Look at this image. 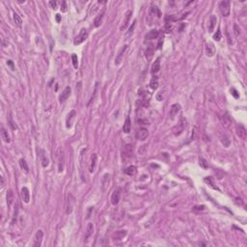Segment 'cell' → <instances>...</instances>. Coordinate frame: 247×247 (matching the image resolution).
<instances>
[{
    "mask_svg": "<svg viewBox=\"0 0 247 247\" xmlns=\"http://www.w3.org/2000/svg\"><path fill=\"white\" fill-rule=\"evenodd\" d=\"M185 129H186V120H185L184 117H180L179 123L172 129V131H173L174 135L179 136V135H180L184 131Z\"/></svg>",
    "mask_w": 247,
    "mask_h": 247,
    "instance_id": "cell-1",
    "label": "cell"
},
{
    "mask_svg": "<svg viewBox=\"0 0 247 247\" xmlns=\"http://www.w3.org/2000/svg\"><path fill=\"white\" fill-rule=\"evenodd\" d=\"M132 155H133V148L131 144L125 145V147L122 150V159L125 163H127L129 159H131Z\"/></svg>",
    "mask_w": 247,
    "mask_h": 247,
    "instance_id": "cell-2",
    "label": "cell"
},
{
    "mask_svg": "<svg viewBox=\"0 0 247 247\" xmlns=\"http://www.w3.org/2000/svg\"><path fill=\"white\" fill-rule=\"evenodd\" d=\"M88 36H89V33H88V31H87V29L82 28L80 32H79V34L75 37V39H74L73 44H75V46L81 44L82 42L86 41V39L88 38Z\"/></svg>",
    "mask_w": 247,
    "mask_h": 247,
    "instance_id": "cell-3",
    "label": "cell"
},
{
    "mask_svg": "<svg viewBox=\"0 0 247 247\" xmlns=\"http://www.w3.org/2000/svg\"><path fill=\"white\" fill-rule=\"evenodd\" d=\"M74 205H75V198L71 193H69L67 197V202H66V213L71 214L73 211Z\"/></svg>",
    "mask_w": 247,
    "mask_h": 247,
    "instance_id": "cell-4",
    "label": "cell"
},
{
    "mask_svg": "<svg viewBox=\"0 0 247 247\" xmlns=\"http://www.w3.org/2000/svg\"><path fill=\"white\" fill-rule=\"evenodd\" d=\"M57 166H58V172L64 171V167H65V158H64V153L62 149H58L57 151Z\"/></svg>",
    "mask_w": 247,
    "mask_h": 247,
    "instance_id": "cell-5",
    "label": "cell"
},
{
    "mask_svg": "<svg viewBox=\"0 0 247 247\" xmlns=\"http://www.w3.org/2000/svg\"><path fill=\"white\" fill-rule=\"evenodd\" d=\"M219 11L223 17L230 15V1H221L219 3Z\"/></svg>",
    "mask_w": 247,
    "mask_h": 247,
    "instance_id": "cell-6",
    "label": "cell"
},
{
    "mask_svg": "<svg viewBox=\"0 0 247 247\" xmlns=\"http://www.w3.org/2000/svg\"><path fill=\"white\" fill-rule=\"evenodd\" d=\"M149 136V131L147 129H144V127H140L139 129H137L136 133H135V137H136L137 140H140V141H144L146 140Z\"/></svg>",
    "mask_w": 247,
    "mask_h": 247,
    "instance_id": "cell-7",
    "label": "cell"
},
{
    "mask_svg": "<svg viewBox=\"0 0 247 247\" xmlns=\"http://www.w3.org/2000/svg\"><path fill=\"white\" fill-rule=\"evenodd\" d=\"M121 193H122V191L120 188H116V189L113 191L112 195H111V199H110L111 204H112L113 206H116L119 204V202L121 200Z\"/></svg>",
    "mask_w": 247,
    "mask_h": 247,
    "instance_id": "cell-8",
    "label": "cell"
},
{
    "mask_svg": "<svg viewBox=\"0 0 247 247\" xmlns=\"http://www.w3.org/2000/svg\"><path fill=\"white\" fill-rule=\"evenodd\" d=\"M42 238H44V232L42 230H38L35 235V238H34V242H33V246L34 247H40L42 245Z\"/></svg>",
    "mask_w": 247,
    "mask_h": 247,
    "instance_id": "cell-9",
    "label": "cell"
},
{
    "mask_svg": "<svg viewBox=\"0 0 247 247\" xmlns=\"http://www.w3.org/2000/svg\"><path fill=\"white\" fill-rule=\"evenodd\" d=\"M39 155H40V159H41V162H42V167H47L49 164V160L47 158V155H46V152L42 149H40L39 151Z\"/></svg>",
    "mask_w": 247,
    "mask_h": 247,
    "instance_id": "cell-10",
    "label": "cell"
},
{
    "mask_svg": "<svg viewBox=\"0 0 247 247\" xmlns=\"http://www.w3.org/2000/svg\"><path fill=\"white\" fill-rule=\"evenodd\" d=\"M236 131H237V134L238 136L240 138V139H246V136H247V131H246V129L243 125H238L237 127H236Z\"/></svg>",
    "mask_w": 247,
    "mask_h": 247,
    "instance_id": "cell-11",
    "label": "cell"
},
{
    "mask_svg": "<svg viewBox=\"0 0 247 247\" xmlns=\"http://www.w3.org/2000/svg\"><path fill=\"white\" fill-rule=\"evenodd\" d=\"M180 105L179 103H175V104L172 105L169 111L170 119H171V120H174V119L176 118V116L178 115V113L180 112Z\"/></svg>",
    "mask_w": 247,
    "mask_h": 247,
    "instance_id": "cell-12",
    "label": "cell"
},
{
    "mask_svg": "<svg viewBox=\"0 0 247 247\" xmlns=\"http://www.w3.org/2000/svg\"><path fill=\"white\" fill-rule=\"evenodd\" d=\"M221 122H222L223 127H226V129H229V127L232 126V120H231L230 116L228 115V113H224L221 116Z\"/></svg>",
    "mask_w": 247,
    "mask_h": 247,
    "instance_id": "cell-13",
    "label": "cell"
},
{
    "mask_svg": "<svg viewBox=\"0 0 247 247\" xmlns=\"http://www.w3.org/2000/svg\"><path fill=\"white\" fill-rule=\"evenodd\" d=\"M76 115V111L75 110H71L70 113L67 115V119H66V126H67L68 129H70L71 127V124H73V121L74 120Z\"/></svg>",
    "mask_w": 247,
    "mask_h": 247,
    "instance_id": "cell-14",
    "label": "cell"
},
{
    "mask_svg": "<svg viewBox=\"0 0 247 247\" xmlns=\"http://www.w3.org/2000/svg\"><path fill=\"white\" fill-rule=\"evenodd\" d=\"M97 161H98V155L97 153H93L91 155V160H90V166H89V171L90 173H94L96 166H97Z\"/></svg>",
    "mask_w": 247,
    "mask_h": 247,
    "instance_id": "cell-15",
    "label": "cell"
},
{
    "mask_svg": "<svg viewBox=\"0 0 247 247\" xmlns=\"http://www.w3.org/2000/svg\"><path fill=\"white\" fill-rule=\"evenodd\" d=\"M206 53L209 57H212L215 53V46L212 42H207L206 44Z\"/></svg>",
    "mask_w": 247,
    "mask_h": 247,
    "instance_id": "cell-16",
    "label": "cell"
},
{
    "mask_svg": "<svg viewBox=\"0 0 247 247\" xmlns=\"http://www.w3.org/2000/svg\"><path fill=\"white\" fill-rule=\"evenodd\" d=\"M21 198L26 204L30 202V192H29V189L27 187H22V189H21Z\"/></svg>",
    "mask_w": 247,
    "mask_h": 247,
    "instance_id": "cell-17",
    "label": "cell"
},
{
    "mask_svg": "<svg viewBox=\"0 0 247 247\" xmlns=\"http://www.w3.org/2000/svg\"><path fill=\"white\" fill-rule=\"evenodd\" d=\"M70 95H71V87L67 86L65 89H64V91L62 92V94L60 95V97H59V102H64L66 100L68 99L69 97H70Z\"/></svg>",
    "mask_w": 247,
    "mask_h": 247,
    "instance_id": "cell-18",
    "label": "cell"
},
{
    "mask_svg": "<svg viewBox=\"0 0 247 247\" xmlns=\"http://www.w3.org/2000/svg\"><path fill=\"white\" fill-rule=\"evenodd\" d=\"M104 13H105V9H103L102 12L99 13V15L96 17L95 20H94V26L95 27H100V24L102 22V18H103V15H104Z\"/></svg>",
    "mask_w": 247,
    "mask_h": 247,
    "instance_id": "cell-19",
    "label": "cell"
},
{
    "mask_svg": "<svg viewBox=\"0 0 247 247\" xmlns=\"http://www.w3.org/2000/svg\"><path fill=\"white\" fill-rule=\"evenodd\" d=\"M127 49V46H124L120 49V51L118 52V55L116 56V59H115L116 65H119V64L122 62V59H123V56H124V54H125V52H126Z\"/></svg>",
    "mask_w": 247,
    "mask_h": 247,
    "instance_id": "cell-20",
    "label": "cell"
},
{
    "mask_svg": "<svg viewBox=\"0 0 247 247\" xmlns=\"http://www.w3.org/2000/svg\"><path fill=\"white\" fill-rule=\"evenodd\" d=\"M159 35V32L155 29H153V30L149 31V33L146 34L145 38L146 40H153V39H156Z\"/></svg>",
    "mask_w": 247,
    "mask_h": 247,
    "instance_id": "cell-21",
    "label": "cell"
},
{
    "mask_svg": "<svg viewBox=\"0 0 247 247\" xmlns=\"http://www.w3.org/2000/svg\"><path fill=\"white\" fill-rule=\"evenodd\" d=\"M131 121L129 119V117H127L126 119V122L124 124V127H123V131L125 133H129L131 132Z\"/></svg>",
    "mask_w": 247,
    "mask_h": 247,
    "instance_id": "cell-22",
    "label": "cell"
},
{
    "mask_svg": "<svg viewBox=\"0 0 247 247\" xmlns=\"http://www.w3.org/2000/svg\"><path fill=\"white\" fill-rule=\"evenodd\" d=\"M151 70H152V73H157L159 71V70H160V59H159V58H157V59L153 63Z\"/></svg>",
    "mask_w": 247,
    "mask_h": 247,
    "instance_id": "cell-23",
    "label": "cell"
},
{
    "mask_svg": "<svg viewBox=\"0 0 247 247\" xmlns=\"http://www.w3.org/2000/svg\"><path fill=\"white\" fill-rule=\"evenodd\" d=\"M131 14H132L131 11H127V12L126 17H125L124 22H123V25L121 26L122 30H124V29H126V28L127 27V25H129V20H131Z\"/></svg>",
    "mask_w": 247,
    "mask_h": 247,
    "instance_id": "cell-24",
    "label": "cell"
},
{
    "mask_svg": "<svg viewBox=\"0 0 247 247\" xmlns=\"http://www.w3.org/2000/svg\"><path fill=\"white\" fill-rule=\"evenodd\" d=\"M136 172H137V168H136V166H134V165H131L125 169V174L129 175V176H134V175L136 174Z\"/></svg>",
    "mask_w": 247,
    "mask_h": 247,
    "instance_id": "cell-25",
    "label": "cell"
},
{
    "mask_svg": "<svg viewBox=\"0 0 247 247\" xmlns=\"http://www.w3.org/2000/svg\"><path fill=\"white\" fill-rule=\"evenodd\" d=\"M127 236V231H118L114 234L113 236V240H123V238Z\"/></svg>",
    "mask_w": 247,
    "mask_h": 247,
    "instance_id": "cell-26",
    "label": "cell"
},
{
    "mask_svg": "<svg viewBox=\"0 0 247 247\" xmlns=\"http://www.w3.org/2000/svg\"><path fill=\"white\" fill-rule=\"evenodd\" d=\"M14 199H15L14 193H13L12 190L9 189V190H8V192H7V204H8V207H9V208L12 206L13 202H14Z\"/></svg>",
    "mask_w": 247,
    "mask_h": 247,
    "instance_id": "cell-27",
    "label": "cell"
},
{
    "mask_svg": "<svg viewBox=\"0 0 247 247\" xmlns=\"http://www.w3.org/2000/svg\"><path fill=\"white\" fill-rule=\"evenodd\" d=\"M216 21H217V18L215 15H211V20H209V32H212L214 30V27H215V25H216Z\"/></svg>",
    "mask_w": 247,
    "mask_h": 247,
    "instance_id": "cell-28",
    "label": "cell"
},
{
    "mask_svg": "<svg viewBox=\"0 0 247 247\" xmlns=\"http://www.w3.org/2000/svg\"><path fill=\"white\" fill-rule=\"evenodd\" d=\"M150 15H153V17L156 15V17L159 18V17H161V12H160V10H159L156 6H153V7H152V10H151Z\"/></svg>",
    "mask_w": 247,
    "mask_h": 247,
    "instance_id": "cell-29",
    "label": "cell"
},
{
    "mask_svg": "<svg viewBox=\"0 0 247 247\" xmlns=\"http://www.w3.org/2000/svg\"><path fill=\"white\" fill-rule=\"evenodd\" d=\"M145 55H146V58L148 60H151L153 55V46H149L146 49V52H145Z\"/></svg>",
    "mask_w": 247,
    "mask_h": 247,
    "instance_id": "cell-30",
    "label": "cell"
},
{
    "mask_svg": "<svg viewBox=\"0 0 247 247\" xmlns=\"http://www.w3.org/2000/svg\"><path fill=\"white\" fill-rule=\"evenodd\" d=\"M1 137H2V139H3V141L4 142H6V143H10V136H9V134H8V132L6 131V129H4V127H2L1 129Z\"/></svg>",
    "mask_w": 247,
    "mask_h": 247,
    "instance_id": "cell-31",
    "label": "cell"
},
{
    "mask_svg": "<svg viewBox=\"0 0 247 247\" xmlns=\"http://www.w3.org/2000/svg\"><path fill=\"white\" fill-rule=\"evenodd\" d=\"M13 18H14V21H15V25L18 26V27H21V24H22V20H21V17L18 15V14H17V13H14V14H13Z\"/></svg>",
    "mask_w": 247,
    "mask_h": 247,
    "instance_id": "cell-32",
    "label": "cell"
},
{
    "mask_svg": "<svg viewBox=\"0 0 247 247\" xmlns=\"http://www.w3.org/2000/svg\"><path fill=\"white\" fill-rule=\"evenodd\" d=\"M93 232H94V225H93V223H89L88 226H87V232H86V237H85V238H90L91 236L93 235Z\"/></svg>",
    "mask_w": 247,
    "mask_h": 247,
    "instance_id": "cell-33",
    "label": "cell"
},
{
    "mask_svg": "<svg viewBox=\"0 0 247 247\" xmlns=\"http://www.w3.org/2000/svg\"><path fill=\"white\" fill-rule=\"evenodd\" d=\"M150 87H151V89H153V90H155L158 87V78L156 77V76H153L152 78V80L150 82Z\"/></svg>",
    "mask_w": 247,
    "mask_h": 247,
    "instance_id": "cell-34",
    "label": "cell"
},
{
    "mask_svg": "<svg viewBox=\"0 0 247 247\" xmlns=\"http://www.w3.org/2000/svg\"><path fill=\"white\" fill-rule=\"evenodd\" d=\"M204 180H205V182H207V184H208L209 185V186L213 188V189L219 190V188L217 187V186H215V184H214L213 180H212V179H211V177H207V178H205V179H204Z\"/></svg>",
    "mask_w": 247,
    "mask_h": 247,
    "instance_id": "cell-35",
    "label": "cell"
},
{
    "mask_svg": "<svg viewBox=\"0 0 247 247\" xmlns=\"http://www.w3.org/2000/svg\"><path fill=\"white\" fill-rule=\"evenodd\" d=\"M20 166L21 169L24 170L26 173H28L29 172V167L27 165V162L25 161V159H23V158L20 159Z\"/></svg>",
    "mask_w": 247,
    "mask_h": 247,
    "instance_id": "cell-36",
    "label": "cell"
},
{
    "mask_svg": "<svg viewBox=\"0 0 247 247\" xmlns=\"http://www.w3.org/2000/svg\"><path fill=\"white\" fill-rule=\"evenodd\" d=\"M221 142L224 145V147H229L230 146V140L226 135H222L221 136Z\"/></svg>",
    "mask_w": 247,
    "mask_h": 247,
    "instance_id": "cell-37",
    "label": "cell"
},
{
    "mask_svg": "<svg viewBox=\"0 0 247 247\" xmlns=\"http://www.w3.org/2000/svg\"><path fill=\"white\" fill-rule=\"evenodd\" d=\"M8 124H9V126L11 127V129H17V124L15 123V121L13 120V118L11 116H9V119H8Z\"/></svg>",
    "mask_w": 247,
    "mask_h": 247,
    "instance_id": "cell-38",
    "label": "cell"
},
{
    "mask_svg": "<svg viewBox=\"0 0 247 247\" xmlns=\"http://www.w3.org/2000/svg\"><path fill=\"white\" fill-rule=\"evenodd\" d=\"M71 60H73V65L74 69H77L78 67V58H77V55L76 54H73L71 55Z\"/></svg>",
    "mask_w": 247,
    "mask_h": 247,
    "instance_id": "cell-39",
    "label": "cell"
},
{
    "mask_svg": "<svg viewBox=\"0 0 247 247\" xmlns=\"http://www.w3.org/2000/svg\"><path fill=\"white\" fill-rule=\"evenodd\" d=\"M213 39L215 40L216 42H219L220 39H221V32H220V29H217L216 33L213 35Z\"/></svg>",
    "mask_w": 247,
    "mask_h": 247,
    "instance_id": "cell-40",
    "label": "cell"
},
{
    "mask_svg": "<svg viewBox=\"0 0 247 247\" xmlns=\"http://www.w3.org/2000/svg\"><path fill=\"white\" fill-rule=\"evenodd\" d=\"M199 164H200V166L203 167V168H207V167H208V163H207V161L204 158L199 159Z\"/></svg>",
    "mask_w": 247,
    "mask_h": 247,
    "instance_id": "cell-41",
    "label": "cell"
},
{
    "mask_svg": "<svg viewBox=\"0 0 247 247\" xmlns=\"http://www.w3.org/2000/svg\"><path fill=\"white\" fill-rule=\"evenodd\" d=\"M61 12H67V3H66V1H63L62 4H61Z\"/></svg>",
    "mask_w": 247,
    "mask_h": 247,
    "instance_id": "cell-42",
    "label": "cell"
},
{
    "mask_svg": "<svg viewBox=\"0 0 247 247\" xmlns=\"http://www.w3.org/2000/svg\"><path fill=\"white\" fill-rule=\"evenodd\" d=\"M204 209H205V206H195V207H193V211H203Z\"/></svg>",
    "mask_w": 247,
    "mask_h": 247,
    "instance_id": "cell-43",
    "label": "cell"
},
{
    "mask_svg": "<svg viewBox=\"0 0 247 247\" xmlns=\"http://www.w3.org/2000/svg\"><path fill=\"white\" fill-rule=\"evenodd\" d=\"M234 29H235V34H236V36L240 35V27H238L237 24L234 25Z\"/></svg>",
    "mask_w": 247,
    "mask_h": 247,
    "instance_id": "cell-44",
    "label": "cell"
},
{
    "mask_svg": "<svg viewBox=\"0 0 247 247\" xmlns=\"http://www.w3.org/2000/svg\"><path fill=\"white\" fill-rule=\"evenodd\" d=\"M49 4L51 5V7L53 8V9H56L57 8V2L56 1H50Z\"/></svg>",
    "mask_w": 247,
    "mask_h": 247,
    "instance_id": "cell-45",
    "label": "cell"
},
{
    "mask_svg": "<svg viewBox=\"0 0 247 247\" xmlns=\"http://www.w3.org/2000/svg\"><path fill=\"white\" fill-rule=\"evenodd\" d=\"M231 93H232V95H233V96H234V97H235V98H237V99L238 98V95L237 94V93H238V92H237V90H235V89H232V90H231Z\"/></svg>",
    "mask_w": 247,
    "mask_h": 247,
    "instance_id": "cell-46",
    "label": "cell"
},
{
    "mask_svg": "<svg viewBox=\"0 0 247 247\" xmlns=\"http://www.w3.org/2000/svg\"><path fill=\"white\" fill-rule=\"evenodd\" d=\"M161 96H162V92L157 93V95H156V100H162V98H161Z\"/></svg>",
    "mask_w": 247,
    "mask_h": 247,
    "instance_id": "cell-47",
    "label": "cell"
},
{
    "mask_svg": "<svg viewBox=\"0 0 247 247\" xmlns=\"http://www.w3.org/2000/svg\"><path fill=\"white\" fill-rule=\"evenodd\" d=\"M7 64L9 66H11V68H12V70H14V63H13V61L12 60H9V61H7Z\"/></svg>",
    "mask_w": 247,
    "mask_h": 247,
    "instance_id": "cell-48",
    "label": "cell"
},
{
    "mask_svg": "<svg viewBox=\"0 0 247 247\" xmlns=\"http://www.w3.org/2000/svg\"><path fill=\"white\" fill-rule=\"evenodd\" d=\"M56 20H57V21H60V15H56Z\"/></svg>",
    "mask_w": 247,
    "mask_h": 247,
    "instance_id": "cell-49",
    "label": "cell"
}]
</instances>
